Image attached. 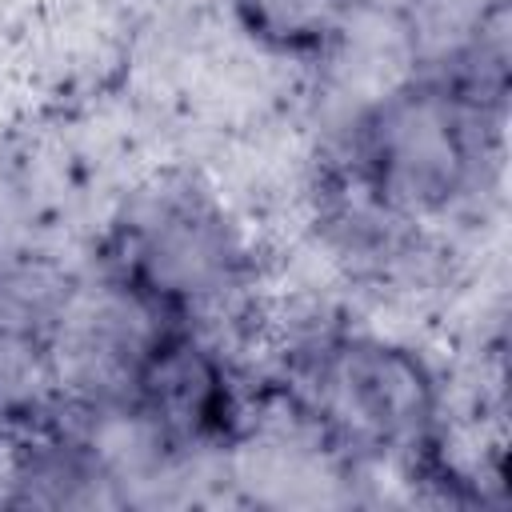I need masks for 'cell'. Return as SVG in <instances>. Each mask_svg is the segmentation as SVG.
<instances>
[{"label": "cell", "mask_w": 512, "mask_h": 512, "mask_svg": "<svg viewBox=\"0 0 512 512\" xmlns=\"http://www.w3.org/2000/svg\"><path fill=\"white\" fill-rule=\"evenodd\" d=\"M364 0H228L232 24L280 60H328L356 32Z\"/></svg>", "instance_id": "cell-3"}, {"label": "cell", "mask_w": 512, "mask_h": 512, "mask_svg": "<svg viewBox=\"0 0 512 512\" xmlns=\"http://www.w3.org/2000/svg\"><path fill=\"white\" fill-rule=\"evenodd\" d=\"M500 112L504 100L412 72L356 116L348 184L404 224L448 212L484 184V160L500 148Z\"/></svg>", "instance_id": "cell-1"}, {"label": "cell", "mask_w": 512, "mask_h": 512, "mask_svg": "<svg viewBox=\"0 0 512 512\" xmlns=\"http://www.w3.org/2000/svg\"><path fill=\"white\" fill-rule=\"evenodd\" d=\"M288 396L296 420L332 456L412 468L444 460L440 380L404 344L352 332L308 340L288 364Z\"/></svg>", "instance_id": "cell-2"}]
</instances>
